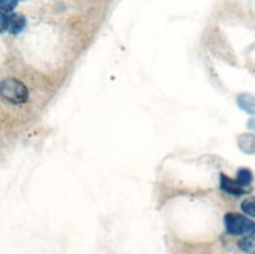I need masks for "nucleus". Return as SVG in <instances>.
<instances>
[{"instance_id": "obj_1", "label": "nucleus", "mask_w": 255, "mask_h": 254, "mask_svg": "<svg viewBox=\"0 0 255 254\" xmlns=\"http://www.w3.org/2000/svg\"><path fill=\"white\" fill-rule=\"evenodd\" d=\"M224 226L230 236H235V237L255 236V222L246 215L229 212L224 217Z\"/></svg>"}, {"instance_id": "obj_2", "label": "nucleus", "mask_w": 255, "mask_h": 254, "mask_svg": "<svg viewBox=\"0 0 255 254\" xmlns=\"http://www.w3.org/2000/svg\"><path fill=\"white\" fill-rule=\"evenodd\" d=\"M0 97L9 104H24L28 99V88L17 79H5L0 82Z\"/></svg>"}, {"instance_id": "obj_3", "label": "nucleus", "mask_w": 255, "mask_h": 254, "mask_svg": "<svg viewBox=\"0 0 255 254\" xmlns=\"http://www.w3.org/2000/svg\"><path fill=\"white\" fill-rule=\"evenodd\" d=\"M219 187H221V190H223L224 193L232 195V196H243V195H246L249 192L243 185H240L237 182V179L235 181L230 179L229 176H226V174L219 176Z\"/></svg>"}, {"instance_id": "obj_4", "label": "nucleus", "mask_w": 255, "mask_h": 254, "mask_svg": "<svg viewBox=\"0 0 255 254\" xmlns=\"http://www.w3.org/2000/svg\"><path fill=\"white\" fill-rule=\"evenodd\" d=\"M25 24H27V20L24 16L19 13H11V14H8L6 31H9L11 35H17V33H20L25 28Z\"/></svg>"}, {"instance_id": "obj_5", "label": "nucleus", "mask_w": 255, "mask_h": 254, "mask_svg": "<svg viewBox=\"0 0 255 254\" xmlns=\"http://www.w3.org/2000/svg\"><path fill=\"white\" fill-rule=\"evenodd\" d=\"M237 104L238 107L246 112L251 116H255V96L249 94V93H243L237 97Z\"/></svg>"}, {"instance_id": "obj_6", "label": "nucleus", "mask_w": 255, "mask_h": 254, "mask_svg": "<svg viewBox=\"0 0 255 254\" xmlns=\"http://www.w3.org/2000/svg\"><path fill=\"white\" fill-rule=\"evenodd\" d=\"M238 146L243 152L254 154L255 152V135L252 134H243L238 138Z\"/></svg>"}, {"instance_id": "obj_7", "label": "nucleus", "mask_w": 255, "mask_h": 254, "mask_svg": "<svg viewBox=\"0 0 255 254\" xmlns=\"http://www.w3.org/2000/svg\"><path fill=\"white\" fill-rule=\"evenodd\" d=\"M237 182L245 187V189H248V187L254 182V173L248 168H240L237 171Z\"/></svg>"}, {"instance_id": "obj_8", "label": "nucleus", "mask_w": 255, "mask_h": 254, "mask_svg": "<svg viewBox=\"0 0 255 254\" xmlns=\"http://www.w3.org/2000/svg\"><path fill=\"white\" fill-rule=\"evenodd\" d=\"M238 248L246 254H255V236L243 237L238 240Z\"/></svg>"}, {"instance_id": "obj_9", "label": "nucleus", "mask_w": 255, "mask_h": 254, "mask_svg": "<svg viewBox=\"0 0 255 254\" xmlns=\"http://www.w3.org/2000/svg\"><path fill=\"white\" fill-rule=\"evenodd\" d=\"M241 211L249 218H255V198H246V200L241 203Z\"/></svg>"}, {"instance_id": "obj_10", "label": "nucleus", "mask_w": 255, "mask_h": 254, "mask_svg": "<svg viewBox=\"0 0 255 254\" xmlns=\"http://www.w3.org/2000/svg\"><path fill=\"white\" fill-rule=\"evenodd\" d=\"M19 3V0H0V9L3 11V13H9V11H13Z\"/></svg>"}, {"instance_id": "obj_11", "label": "nucleus", "mask_w": 255, "mask_h": 254, "mask_svg": "<svg viewBox=\"0 0 255 254\" xmlns=\"http://www.w3.org/2000/svg\"><path fill=\"white\" fill-rule=\"evenodd\" d=\"M8 25V14H5L2 9H0V33H3Z\"/></svg>"}, {"instance_id": "obj_12", "label": "nucleus", "mask_w": 255, "mask_h": 254, "mask_svg": "<svg viewBox=\"0 0 255 254\" xmlns=\"http://www.w3.org/2000/svg\"><path fill=\"white\" fill-rule=\"evenodd\" d=\"M248 127H249L251 130H255V118H252V119L248 121Z\"/></svg>"}]
</instances>
